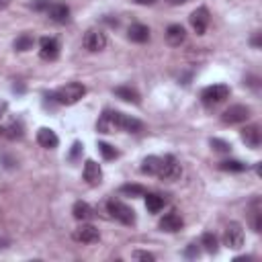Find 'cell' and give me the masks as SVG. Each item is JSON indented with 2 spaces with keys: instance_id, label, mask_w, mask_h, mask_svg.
<instances>
[{
  "instance_id": "28",
  "label": "cell",
  "mask_w": 262,
  "mask_h": 262,
  "mask_svg": "<svg viewBox=\"0 0 262 262\" xmlns=\"http://www.w3.org/2000/svg\"><path fill=\"white\" fill-rule=\"evenodd\" d=\"M98 152L102 154L104 160H113V158H117V156H119V152L111 143H107V141H98Z\"/></svg>"
},
{
  "instance_id": "21",
  "label": "cell",
  "mask_w": 262,
  "mask_h": 262,
  "mask_svg": "<svg viewBox=\"0 0 262 262\" xmlns=\"http://www.w3.org/2000/svg\"><path fill=\"white\" fill-rule=\"evenodd\" d=\"M143 197H145V209H147L149 213H158V211H162L164 205H166V199H164V197H160V195L145 193Z\"/></svg>"
},
{
  "instance_id": "1",
  "label": "cell",
  "mask_w": 262,
  "mask_h": 262,
  "mask_svg": "<svg viewBox=\"0 0 262 262\" xmlns=\"http://www.w3.org/2000/svg\"><path fill=\"white\" fill-rule=\"evenodd\" d=\"M84 94H86V86H84V84H80V82H70V84H66V86H60L51 96L56 98V102L70 107V104H76Z\"/></svg>"
},
{
  "instance_id": "5",
  "label": "cell",
  "mask_w": 262,
  "mask_h": 262,
  "mask_svg": "<svg viewBox=\"0 0 262 262\" xmlns=\"http://www.w3.org/2000/svg\"><path fill=\"white\" fill-rule=\"evenodd\" d=\"M223 244L232 250H240L244 246V230L238 221H232L228 228H226V234H223Z\"/></svg>"
},
{
  "instance_id": "15",
  "label": "cell",
  "mask_w": 262,
  "mask_h": 262,
  "mask_svg": "<svg viewBox=\"0 0 262 262\" xmlns=\"http://www.w3.org/2000/svg\"><path fill=\"white\" fill-rule=\"evenodd\" d=\"M160 230L168 232V234H176L182 230V217L178 215V211H170L160 219Z\"/></svg>"
},
{
  "instance_id": "26",
  "label": "cell",
  "mask_w": 262,
  "mask_h": 262,
  "mask_svg": "<svg viewBox=\"0 0 262 262\" xmlns=\"http://www.w3.org/2000/svg\"><path fill=\"white\" fill-rule=\"evenodd\" d=\"M248 166L242 164L240 160H223L219 162V170H226V172H244Z\"/></svg>"
},
{
  "instance_id": "8",
  "label": "cell",
  "mask_w": 262,
  "mask_h": 262,
  "mask_svg": "<svg viewBox=\"0 0 262 262\" xmlns=\"http://www.w3.org/2000/svg\"><path fill=\"white\" fill-rule=\"evenodd\" d=\"M117 117H119V111H111V109L102 111V115L96 121V131L98 133H115V131H119Z\"/></svg>"
},
{
  "instance_id": "33",
  "label": "cell",
  "mask_w": 262,
  "mask_h": 262,
  "mask_svg": "<svg viewBox=\"0 0 262 262\" xmlns=\"http://www.w3.org/2000/svg\"><path fill=\"white\" fill-rule=\"evenodd\" d=\"M199 254H201V250H199L197 244H191V246L184 250V256H186V258H199Z\"/></svg>"
},
{
  "instance_id": "31",
  "label": "cell",
  "mask_w": 262,
  "mask_h": 262,
  "mask_svg": "<svg viewBox=\"0 0 262 262\" xmlns=\"http://www.w3.org/2000/svg\"><path fill=\"white\" fill-rule=\"evenodd\" d=\"M133 258H135V260H143V262H154V260H156L154 254L143 252V250H135V252H133Z\"/></svg>"
},
{
  "instance_id": "27",
  "label": "cell",
  "mask_w": 262,
  "mask_h": 262,
  "mask_svg": "<svg viewBox=\"0 0 262 262\" xmlns=\"http://www.w3.org/2000/svg\"><path fill=\"white\" fill-rule=\"evenodd\" d=\"M119 193L125 195V197H143L145 195V189L141 184H123L119 189Z\"/></svg>"
},
{
  "instance_id": "19",
  "label": "cell",
  "mask_w": 262,
  "mask_h": 262,
  "mask_svg": "<svg viewBox=\"0 0 262 262\" xmlns=\"http://www.w3.org/2000/svg\"><path fill=\"white\" fill-rule=\"evenodd\" d=\"M184 37H186V33H184V27L182 25H170L166 29V41L172 47H180V43L184 41Z\"/></svg>"
},
{
  "instance_id": "17",
  "label": "cell",
  "mask_w": 262,
  "mask_h": 262,
  "mask_svg": "<svg viewBox=\"0 0 262 262\" xmlns=\"http://www.w3.org/2000/svg\"><path fill=\"white\" fill-rule=\"evenodd\" d=\"M72 215L78 221H90L94 217V209L88 203H84V201H76L74 207H72Z\"/></svg>"
},
{
  "instance_id": "12",
  "label": "cell",
  "mask_w": 262,
  "mask_h": 262,
  "mask_svg": "<svg viewBox=\"0 0 262 262\" xmlns=\"http://www.w3.org/2000/svg\"><path fill=\"white\" fill-rule=\"evenodd\" d=\"M47 17L54 21V23L64 25V23L70 21V9L66 5H62V3H54V5L47 7Z\"/></svg>"
},
{
  "instance_id": "22",
  "label": "cell",
  "mask_w": 262,
  "mask_h": 262,
  "mask_svg": "<svg viewBox=\"0 0 262 262\" xmlns=\"http://www.w3.org/2000/svg\"><path fill=\"white\" fill-rule=\"evenodd\" d=\"M162 166V158H158V156H147V158L141 162V172L147 174V176H156L158 174Z\"/></svg>"
},
{
  "instance_id": "11",
  "label": "cell",
  "mask_w": 262,
  "mask_h": 262,
  "mask_svg": "<svg viewBox=\"0 0 262 262\" xmlns=\"http://www.w3.org/2000/svg\"><path fill=\"white\" fill-rule=\"evenodd\" d=\"M209 21H211V19H209V11L205 7H199L191 15V25H193V29H195L197 35H205V31L209 27Z\"/></svg>"
},
{
  "instance_id": "3",
  "label": "cell",
  "mask_w": 262,
  "mask_h": 262,
  "mask_svg": "<svg viewBox=\"0 0 262 262\" xmlns=\"http://www.w3.org/2000/svg\"><path fill=\"white\" fill-rule=\"evenodd\" d=\"M226 98H230V86H226V84L207 86L201 92V100L205 107H217V104H221Z\"/></svg>"
},
{
  "instance_id": "36",
  "label": "cell",
  "mask_w": 262,
  "mask_h": 262,
  "mask_svg": "<svg viewBox=\"0 0 262 262\" xmlns=\"http://www.w3.org/2000/svg\"><path fill=\"white\" fill-rule=\"evenodd\" d=\"M11 5V0H0V11H3V9H7Z\"/></svg>"
},
{
  "instance_id": "18",
  "label": "cell",
  "mask_w": 262,
  "mask_h": 262,
  "mask_svg": "<svg viewBox=\"0 0 262 262\" xmlns=\"http://www.w3.org/2000/svg\"><path fill=\"white\" fill-rule=\"evenodd\" d=\"M127 37L133 43H145V41H149V29L145 25H141V23H135V25L129 27Z\"/></svg>"
},
{
  "instance_id": "37",
  "label": "cell",
  "mask_w": 262,
  "mask_h": 262,
  "mask_svg": "<svg viewBox=\"0 0 262 262\" xmlns=\"http://www.w3.org/2000/svg\"><path fill=\"white\" fill-rule=\"evenodd\" d=\"M170 5H184V3H189V0H168Z\"/></svg>"
},
{
  "instance_id": "34",
  "label": "cell",
  "mask_w": 262,
  "mask_h": 262,
  "mask_svg": "<svg viewBox=\"0 0 262 262\" xmlns=\"http://www.w3.org/2000/svg\"><path fill=\"white\" fill-rule=\"evenodd\" d=\"M135 5H141V7H149V5H154L156 0H133Z\"/></svg>"
},
{
  "instance_id": "2",
  "label": "cell",
  "mask_w": 262,
  "mask_h": 262,
  "mask_svg": "<svg viewBox=\"0 0 262 262\" xmlns=\"http://www.w3.org/2000/svg\"><path fill=\"white\" fill-rule=\"evenodd\" d=\"M107 211L111 213V217H115L117 221H121L123 226H133L135 223V211L125 205L123 201H117V199H111L107 203Z\"/></svg>"
},
{
  "instance_id": "6",
  "label": "cell",
  "mask_w": 262,
  "mask_h": 262,
  "mask_svg": "<svg viewBox=\"0 0 262 262\" xmlns=\"http://www.w3.org/2000/svg\"><path fill=\"white\" fill-rule=\"evenodd\" d=\"M39 56L45 62H54L60 56V43L56 37H41L39 39Z\"/></svg>"
},
{
  "instance_id": "9",
  "label": "cell",
  "mask_w": 262,
  "mask_h": 262,
  "mask_svg": "<svg viewBox=\"0 0 262 262\" xmlns=\"http://www.w3.org/2000/svg\"><path fill=\"white\" fill-rule=\"evenodd\" d=\"M72 238H74L76 242H80V244H94V242H98L100 234H98V230H96L92 223L82 221V223H80V226L74 230Z\"/></svg>"
},
{
  "instance_id": "30",
  "label": "cell",
  "mask_w": 262,
  "mask_h": 262,
  "mask_svg": "<svg viewBox=\"0 0 262 262\" xmlns=\"http://www.w3.org/2000/svg\"><path fill=\"white\" fill-rule=\"evenodd\" d=\"M209 143H211V147H213L215 152H219V154H230V152H232V143H230V141H223V139L213 137Z\"/></svg>"
},
{
  "instance_id": "23",
  "label": "cell",
  "mask_w": 262,
  "mask_h": 262,
  "mask_svg": "<svg viewBox=\"0 0 262 262\" xmlns=\"http://www.w3.org/2000/svg\"><path fill=\"white\" fill-rule=\"evenodd\" d=\"M115 96L125 100V102H133V104H139V92L131 86H117L115 88Z\"/></svg>"
},
{
  "instance_id": "10",
  "label": "cell",
  "mask_w": 262,
  "mask_h": 262,
  "mask_svg": "<svg viewBox=\"0 0 262 262\" xmlns=\"http://www.w3.org/2000/svg\"><path fill=\"white\" fill-rule=\"evenodd\" d=\"M104 45H107V35L98 29H90L84 35V47L90 51V54H96V51H102Z\"/></svg>"
},
{
  "instance_id": "13",
  "label": "cell",
  "mask_w": 262,
  "mask_h": 262,
  "mask_svg": "<svg viewBox=\"0 0 262 262\" xmlns=\"http://www.w3.org/2000/svg\"><path fill=\"white\" fill-rule=\"evenodd\" d=\"M117 125H119V131H127V133H139L143 129V123L131 115H125L119 111V117H117Z\"/></svg>"
},
{
  "instance_id": "35",
  "label": "cell",
  "mask_w": 262,
  "mask_h": 262,
  "mask_svg": "<svg viewBox=\"0 0 262 262\" xmlns=\"http://www.w3.org/2000/svg\"><path fill=\"white\" fill-rule=\"evenodd\" d=\"M5 111H7V102H0V119H3Z\"/></svg>"
},
{
  "instance_id": "38",
  "label": "cell",
  "mask_w": 262,
  "mask_h": 262,
  "mask_svg": "<svg viewBox=\"0 0 262 262\" xmlns=\"http://www.w3.org/2000/svg\"><path fill=\"white\" fill-rule=\"evenodd\" d=\"M252 45H254V47H258V45H260V35H256V37L252 39Z\"/></svg>"
},
{
  "instance_id": "4",
  "label": "cell",
  "mask_w": 262,
  "mask_h": 262,
  "mask_svg": "<svg viewBox=\"0 0 262 262\" xmlns=\"http://www.w3.org/2000/svg\"><path fill=\"white\" fill-rule=\"evenodd\" d=\"M180 174H182V168H180L178 160L174 158V156H166V158H162V166H160V170L156 176H158L160 180H166V182H174V180L180 178Z\"/></svg>"
},
{
  "instance_id": "7",
  "label": "cell",
  "mask_w": 262,
  "mask_h": 262,
  "mask_svg": "<svg viewBox=\"0 0 262 262\" xmlns=\"http://www.w3.org/2000/svg\"><path fill=\"white\" fill-rule=\"evenodd\" d=\"M250 115H252L250 107H246V104H234V107H230V109L221 115V121L228 123V125H236V123L248 121Z\"/></svg>"
},
{
  "instance_id": "29",
  "label": "cell",
  "mask_w": 262,
  "mask_h": 262,
  "mask_svg": "<svg viewBox=\"0 0 262 262\" xmlns=\"http://www.w3.org/2000/svg\"><path fill=\"white\" fill-rule=\"evenodd\" d=\"M5 135H9L11 139H21L25 133H23V123L21 121H13L7 129H5Z\"/></svg>"
},
{
  "instance_id": "25",
  "label": "cell",
  "mask_w": 262,
  "mask_h": 262,
  "mask_svg": "<svg viewBox=\"0 0 262 262\" xmlns=\"http://www.w3.org/2000/svg\"><path fill=\"white\" fill-rule=\"evenodd\" d=\"M33 45H35V37L31 33H23L15 39V49L17 51H29V49H33Z\"/></svg>"
},
{
  "instance_id": "24",
  "label": "cell",
  "mask_w": 262,
  "mask_h": 262,
  "mask_svg": "<svg viewBox=\"0 0 262 262\" xmlns=\"http://www.w3.org/2000/svg\"><path fill=\"white\" fill-rule=\"evenodd\" d=\"M201 246L209 252V254H215L217 250H219V242H217V236L215 234H211V232H207V234H203V238H201Z\"/></svg>"
},
{
  "instance_id": "32",
  "label": "cell",
  "mask_w": 262,
  "mask_h": 262,
  "mask_svg": "<svg viewBox=\"0 0 262 262\" xmlns=\"http://www.w3.org/2000/svg\"><path fill=\"white\" fill-rule=\"evenodd\" d=\"M82 152H84V145H82L80 141H76V143L72 145V152H70V160H72V162H74V160H78Z\"/></svg>"
},
{
  "instance_id": "16",
  "label": "cell",
  "mask_w": 262,
  "mask_h": 262,
  "mask_svg": "<svg viewBox=\"0 0 262 262\" xmlns=\"http://www.w3.org/2000/svg\"><path fill=\"white\" fill-rule=\"evenodd\" d=\"M37 143L45 149H56L60 143V137L56 135V131H51L49 127H41L37 131Z\"/></svg>"
},
{
  "instance_id": "14",
  "label": "cell",
  "mask_w": 262,
  "mask_h": 262,
  "mask_svg": "<svg viewBox=\"0 0 262 262\" xmlns=\"http://www.w3.org/2000/svg\"><path fill=\"white\" fill-rule=\"evenodd\" d=\"M82 176H84V180H86L90 186H96V184L102 182V170H100V166H98L94 160H86Z\"/></svg>"
},
{
  "instance_id": "39",
  "label": "cell",
  "mask_w": 262,
  "mask_h": 262,
  "mask_svg": "<svg viewBox=\"0 0 262 262\" xmlns=\"http://www.w3.org/2000/svg\"><path fill=\"white\" fill-rule=\"evenodd\" d=\"M0 135H5V129L3 127H0Z\"/></svg>"
},
{
  "instance_id": "20",
  "label": "cell",
  "mask_w": 262,
  "mask_h": 262,
  "mask_svg": "<svg viewBox=\"0 0 262 262\" xmlns=\"http://www.w3.org/2000/svg\"><path fill=\"white\" fill-rule=\"evenodd\" d=\"M242 141H244L246 145H250L252 149H256V147L260 145V129H258V125H248V127H244V129H242Z\"/></svg>"
}]
</instances>
